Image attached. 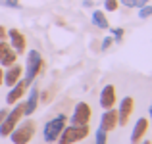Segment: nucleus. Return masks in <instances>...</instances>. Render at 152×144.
Instances as JSON below:
<instances>
[{
  "label": "nucleus",
  "instance_id": "nucleus-1",
  "mask_svg": "<svg viewBox=\"0 0 152 144\" xmlns=\"http://www.w3.org/2000/svg\"><path fill=\"white\" fill-rule=\"evenodd\" d=\"M89 137V125H66L58 137V144H75Z\"/></svg>",
  "mask_w": 152,
  "mask_h": 144
},
{
  "label": "nucleus",
  "instance_id": "nucleus-2",
  "mask_svg": "<svg viewBox=\"0 0 152 144\" xmlns=\"http://www.w3.org/2000/svg\"><path fill=\"white\" fill-rule=\"evenodd\" d=\"M45 67V62H42V56L39 50H29L27 52V73L23 77V81L27 83V87H31L37 79V75L42 71Z\"/></svg>",
  "mask_w": 152,
  "mask_h": 144
},
{
  "label": "nucleus",
  "instance_id": "nucleus-3",
  "mask_svg": "<svg viewBox=\"0 0 152 144\" xmlns=\"http://www.w3.org/2000/svg\"><path fill=\"white\" fill-rule=\"evenodd\" d=\"M8 137L12 138V144H29V140L35 137V121L25 119L23 123H18Z\"/></svg>",
  "mask_w": 152,
  "mask_h": 144
},
{
  "label": "nucleus",
  "instance_id": "nucleus-4",
  "mask_svg": "<svg viewBox=\"0 0 152 144\" xmlns=\"http://www.w3.org/2000/svg\"><path fill=\"white\" fill-rule=\"evenodd\" d=\"M66 125H67V117L64 113H58L56 117H52L45 125V129H42V138H45V142H56Z\"/></svg>",
  "mask_w": 152,
  "mask_h": 144
},
{
  "label": "nucleus",
  "instance_id": "nucleus-5",
  "mask_svg": "<svg viewBox=\"0 0 152 144\" xmlns=\"http://www.w3.org/2000/svg\"><path fill=\"white\" fill-rule=\"evenodd\" d=\"M21 117H23V104H14L12 111H8L4 121L0 123V137H8L15 129V125L21 121Z\"/></svg>",
  "mask_w": 152,
  "mask_h": 144
},
{
  "label": "nucleus",
  "instance_id": "nucleus-6",
  "mask_svg": "<svg viewBox=\"0 0 152 144\" xmlns=\"http://www.w3.org/2000/svg\"><path fill=\"white\" fill-rule=\"evenodd\" d=\"M91 117H93V110L87 102H77L71 113V125H91Z\"/></svg>",
  "mask_w": 152,
  "mask_h": 144
},
{
  "label": "nucleus",
  "instance_id": "nucleus-7",
  "mask_svg": "<svg viewBox=\"0 0 152 144\" xmlns=\"http://www.w3.org/2000/svg\"><path fill=\"white\" fill-rule=\"evenodd\" d=\"M133 110H135V100L131 98V96L121 98V102H119V110H118V123H119L121 127L127 125V121H129Z\"/></svg>",
  "mask_w": 152,
  "mask_h": 144
},
{
  "label": "nucleus",
  "instance_id": "nucleus-8",
  "mask_svg": "<svg viewBox=\"0 0 152 144\" xmlns=\"http://www.w3.org/2000/svg\"><path fill=\"white\" fill-rule=\"evenodd\" d=\"M6 35H8V39H10V46L15 50V54H23V52H25V46H27L25 35L19 29H8Z\"/></svg>",
  "mask_w": 152,
  "mask_h": 144
},
{
  "label": "nucleus",
  "instance_id": "nucleus-9",
  "mask_svg": "<svg viewBox=\"0 0 152 144\" xmlns=\"http://www.w3.org/2000/svg\"><path fill=\"white\" fill-rule=\"evenodd\" d=\"M25 92H27V83L23 81V77H21L14 87H10V92L6 94V104H8V106L18 104L19 100L23 98V94H25Z\"/></svg>",
  "mask_w": 152,
  "mask_h": 144
},
{
  "label": "nucleus",
  "instance_id": "nucleus-10",
  "mask_svg": "<svg viewBox=\"0 0 152 144\" xmlns=\"http://www.w3.org/2000/svg\"><path fill=\"white\" fill-rule=\"evenodd\" d=\"M115 100H118V96H115V87L114 85H106L100 90V98H98L100 108L102 110H110V108L115 106Z\"/></svg>",
  "mask_w": 152,
  "mask_h": 144
},
{
  "label": "nucleus",
  "instance_id": "nucleus-11",
  "mask_svg": "<svg viewBox=\"0 0 152 144\" xmlns=\"http://www.w3.org/2000/svg\"><path fill=\"white\" fill-rule=\"evenodd\" d=\"M15 60H18V54H15V50L10 46V42L0 41V65L10 67L12 63H15Z\"/></svg>",
  "mask_w": 152,
  "mask_h": 144
},
{
  "label": "nucleus",
  "instance_id": "nucleus-12",
  "mask_svg": "<svg viewBox=\"0 0 152 144\" xmlns=\"http://www.w3.org/2000/svg\"><path fill=\"white\" fill-rule=\"evenodd\" d=\"M39 87L37 85H31V90H29V96H27V102L23 104V115L29 117L37 111V106H39Z\"/></svg>",
  "mask_w": 152,
  "mask_h": 144
},
{
  "label": "nucleus",
  "instance_id": "nucleus-13",
  "mask_svg": "<svg viewBox=\"0 0 152 144\" xmlns=\"http://www.w3.org/2000/svg\"><path fill=\"white\" fill-rule=\"evenodd\" d=\"M115 127H118V110H114V108L104 110V113L100 117V129L106 131V133H110Z\"/></svg>",
  "mask_w": 152,
  "mask_h": 144
},
{
  "label": "nucleus",
  "instance_id": "nucleus-14",
  "mask_svg": "<svg viewBox=\"0 0 152 144\" xmlns=\"http://www.w3.org/2000/svg\"><path fill=\"white\" fill-rule=\"evenodd\" d=\"M21 75H23V67L19 65V63H12V65L4 71V85H6L8 89L14 87L15 83L21 79Z\"/></svg>",
  "mask_w": 152,
  "mask_h": 144
},
{
  "label": "nucleus",
  "instance_id": "nucleus-15",
  "mask_svg": "<svg viewBox=\"0 0 152 144\" xmlns=\"http://www.w3.org/2000/svg\"><path fill=\"white\" fill-rule=\"evenodd\" d=\"M146 131H148V119L146 117H139L137 123H135L133 131H131V144H139L145 138Z\"/></svg>",
  "mask_w": 152,
  "mask_h": 144
},
{
  "label": "nucleus",
  "instance_id": "nucleus-16",
  "mask_svg": "<svg viewBox=\"0 0 152 144\" xmlns=\"http://www.w3.org/2000/svg\"><path fill=\"white\" fill-rule=\"evenodd\" d=\"M91 19H93V23L98 27V29H110V23H108V17L104 15L102 10H94L93 15H91Z\"/></svg>",
  "mask_w": 152,
  "mask_h": 144
},
{
  "label": "nucleus",
  "instance_id": "nucleus-17",
  "mask_svg": "<svg viewBox=\"0 0 152 144\" xmlns=\"http://www.w3.org/2000/svg\"><path fill=\"white\" fill-rule=\"evenodd\" d=\"M94 144H108V133L98 127L96 135H94Z\"/></svg>",
  "mask_w": 152,
  "mask_h": 144
},
{
  "label": "nucleus",
  "instance_id": "nucleus-18",
  "mask_svg": "<svg viewBox=\"0 0 152 144\" xmlns=\"http://www.w3.org/2000/svg\"><path fill=\"white\" fill-rule=\"evenodd\" d=\"M150 15H152V6L150 4H145V6L139 8V17L141 19H146V17H150Z\"/></svg>",
  "mask_w": 152,
  "mask_h": 144
},
{
  "label": "nucleus",
  "instance_id": "nucleus-19",
  "mask_svg": "<svg viewBox=\"0 0 152 144\" xmlns=\"http://www.w3.org/2000/svg\"><path fill=\"white\" fill-rule=\"evenodd\" d=\"M119 8V0H104V10L106 12H115Z\"/></svg>",
  "mask_w": 152,
  "mask_h": 144
},
{
  "label": "nucleus",
  "instance_id": "nucleus-20",
  "mask_svg": "<svg viewBox=\"0 0 152 144\" xmlns=\"http://www.w3.org/2000/svg\"><path fill=\"white\" fill-rule=\"evenodd\" d=\"M112 35H114V37H112V39H114V41H121V39H123V29H121V27H118V29H112Z\"/></svg>",
  "mask_w": 152,
  "mask_h": 144
},
{
  "label": "nucleus",
  "instance_id": "nucleus-21",
  "mask_svg": "<svg viewBox=\"0 0 152 144\" xmlns=\"http://www.w3.org/2000/svg\"><path fill=\"white\" fill-rule=\"evenodd\" d=\"M112 42H114V39H112V37H106V39L102 41V50H106V48H110V46H112Z\"/></svg>",
  "mask_w": 152,
  "mask_h": 144
},
{
  "label": "nucleus",
  "instance_id": "nucleus-22",
  "mask_svg": "<svg viewBox=\"0 0 152 144\" xmlns=\"http://www.w3.org/2000/svg\"><path fill=\"white\" fill-rule=\"evenodd\" d=\"M6 6H14V8H19V4H18V0H6Z\"/></svg>",
  "mask_w": 152,
  "mask_h": 144
},
{
  "label": "nucleus",
  "instance_id": "nucleus-23",
  "mask_svg": "<svg viewBox=\"0 0 152 144\" xmlns=\"http://www.w3.org/2000/svg\"><path fill=\"white\" fill-rule=\"evenodd\" d=\"M4 39H6V29L0 25V41H4Z\"/></svg>",
  "mask_w": 152,
  "mask_h": 144
},
{
  "label": "nucleus",
  "instance_id": "nucleus-24",
  "mask_svg": "<svg viewBox=\"0 0 152 144\" xmlns=\"http://www.w3.org/2000/svg\"><path fill=\"white\" fill-rule=\"evenodd\" d=\"M6 113H8V110L4 108V110H0V123L4 121V117H6Z\"/></svg>",
  "mask_w": 152,
  "mask_h": 144
},
{
  "label": "nucleus",
  "instance_id": "nucleus-25",
  "mask_svg": "<svg viewBox=\"0 0 152 144\" xmlns=\"http://www.w3.org/2000/svg\"><path fill=\"white\" fill-rule=\"evenodd\" d=\"M2 85H4V69L0 67V87H2Z\"/></svg>",
  "mask_w": 152,
  "mask_h": 144
},
{
  "label": "nucleus",
  "instance_id": "nucleus-26",
  "mask_svg": "<svg viewBox=\"0 0 152 144\" xmlns=\"http://www.w3.org/2000/svg\"><path fill=\"white\" fill-rule=\"evenodd\" d=\"M139 144H152V142H150V140H145V138H142V140L139 142Z\"/></svg>",
  "mask_w": 152,
  "mask_h": 144
},
{
  "label": "nucleus",
  "instance_id": "nucleus-27",
  "mask_svg": "<svg viewBox=\"0 0 152 144\" xmlns=\"http://www.w3.org/2000/svg\"><path fill=\"white\" fill-rule=\"evenodd\" d=\"M150 125H152V106H150Z\"/></svg>",
  "mask_w": 152,
  "mask_h": 144
},
{
  "label": "nucleus",
  "instance_id": "nucleus-28",
  "mask_svg": "<svg viewBox=\"0 0 152 144\" xmlns=\"http://www.w3.org/2000/svg\"><path fill=\"white\" fill-rule=\"evenodd\" d=\"M141 2H142V6H145V4H148V0H141Z\"/></svg>",
  "mask_w": 152,
  "mask_h": 144
}]
</instances>
